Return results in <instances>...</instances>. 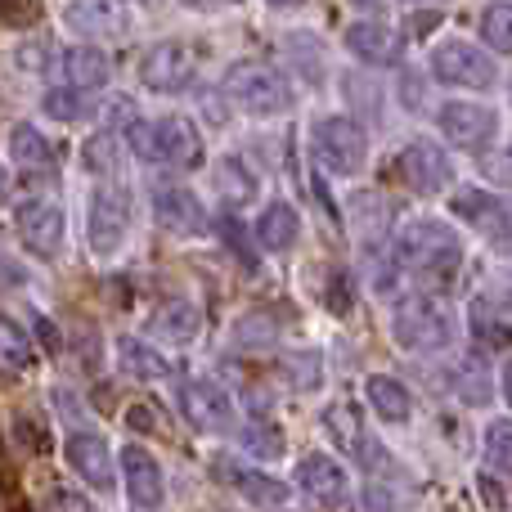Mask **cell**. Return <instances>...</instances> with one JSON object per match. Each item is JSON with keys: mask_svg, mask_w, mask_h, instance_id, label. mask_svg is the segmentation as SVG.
<instances>
[{"mask_svg": "<svg viewBox=\"0 0 512 512\" xmlns=\"http://www.w3.org/2000/svg\"><path fill=\"white\" fill-rule=\"evenodd\" d=\"M270 5H301V0H270Z\"/></svg>", "mask_w": 512, "mask_h": 512, "instance_id": "47", "label": "cell"}, {"mask_svg": "<svg viewBox=\"0 0 512 512\" xmlns=\"http://www.w3.org/2000/svg\"><path fill=\"white\" fill-rule=\"evenodd\" d=\"M81 162H86L90 176H108V171L117 167V140L108 131H95L81 144Z\"/></svg>", "mask_w": 512, "mask_h": 512, "instance_id": "30", "label": "cell"}, {"mask_svg": "<svg viewBox=\"0 0 512 512\" xmlns=\"http://www.w3.org/2000/svg\"><path fill=\"white\" fill-rule=\"evenodd\" d=\"M36 333H41L45 342H50V351H59V333H54V324H50V319H36Z\"/></svg>", "mask_w": 512, "mask_h": 512, "instance_id": "43", "label": "cell"}, {"mask_svg": "<svg viewBox=\"0 0 512 512\" xmlns=\"http://www.w3.org/2000/svg\"><path fill=\"white\" fill-rule=\"evenodd\" d=\"M477 230L486 234L499 252H512V203H499V198H495V207L486 212V221H481Z\"/></svg>", "mask_w": 512, "mask_h": 512, "instance_id": "33", "label": "cell"}, {"mask_svg": "<svg viewBox=\"0 0 512 512\" xmlns=\"http://www.w3.org/2000/svg\"><path fill=\"white\" fill-rule=\"evenodd\" d=\"M41 108L50 117H59V122H77V117H86L90 113V104H86V95L81 90H45V99H41Z\"/></svg>", "mask_w": 512, "mask_h": 512, "instance_id": "32", "label": "cell"}, {"mask_svg": "<svg viewBox=\"0 0 512 512\" xmlns=\"http://www.w3.org/2000/svg\"><path fill=\"white\" fill-rule=\"evenodd\" d=\"M63 77H68L72 90H99L113 77V63H108V54L95 50V45H72V50L63 54Z\"/></svg>", "mask_w": 512, "mask_h": 512, "instance_id": "20", "label": "cell"}, {"mask_svg": "<svg viewBox=\"0 0 512 512\" xmlns=\"http://www.w3.org/2000/svg\"><path fill=\"white\" fill-rule=\"evenodd\" d=\"M180 414H185L189 427H198V432H230L234 427L230 396H225L216 382H203V378L180 387Z\"/></svg>", "mask_w": 512, "mask_h": 512, "instance_id": "10", "label": "cell"}, {"mask_svg": "<svg viewBox=\"0 0 512 512\" xmlns=\"http://www.w3.org/2000/svg\"><path fill=\"white\" fill-rule=\"evenodd\" d=\"M432 72L441 81H450V86L481 90V86L495 81V59L481 54L477 45H468V41H445L441 50H436V59H432Z\"/></svg>", "mask_w": 512, "mask_h": 512, "instance_id": "9", "label": "cell"}, {"mask_svg": "<svg viewBox=\"0 0 512 512\" xmlns=\"http://www.w3.org/2000/svg\"><path fill=\"white\" fill-rule=\"evenodd\" d=\"M441 131H445V140L459 144V149H481V144H490V135H495V113L477 108V104H445Z\"/></svg>", "mask_w": 512, "mask_h": 512, "instance_id": "17", "label": "cell"}, {"mask_svg": "<svg viewBox=\"0 0 512 512\" xmlns=\"http://www.w3.org/2000/svg\"><path fill=\"white\" fill-rule=\"evenodd\" d=\"M216 180H221V189L230 194V203H248V198L256 194V180L243 171V162H234V158H225L221 162V171H216Z\"/></svg>", "mask_w": 512, "mask_h": 512, "instance_id": "34", "label": "cell"}, {"mask_svg": "<svg viewBox=\"0 0 512 512\" xmlns=\"http://www.w3.org/2000/svg\"><path fill=\"white\" fill-rule=\"evenodd\" d=\"M32 360H36L32 337H27L14 319L0 315V373H27Z\"/></svg>", "mask_w": 512, "mask_h": 512, "instance_id": "25", "label": "cell"}, {"mask_svg": "<svg viewBox=\"0 0 512 512\" xmlns=\"http://www.w3.org/2000/svg\"><path fill=\"white\" fill-rule=\"evenodd\" d=\"M481 36L490 41V50H512V5H486L481 14Z\"/></svg>", "mask_w": 512, "mask_h": 512, "instance_id": "31", "label": "cell"}, {"mask_svg": "<svg viewBox=\"0 0 512 512\" xmlns=\"http://www.w3.org/2000/svg\"><path fill=\"white\" fill-rule=\"evenodd\" d=\"M198 306L194 301H167V306H158V315H153V333L167 337V342H189V337L198 333Z\"/></svg>", "mask_w": 512, "mask_h": 512, "instance_id": "24", "label": "cell"}, {"mask_svg": "<svg viewBox=\"0 0 512 512\" xmlns=\"http://www.w3.org/2000/svg\"><path fill=\"white\" fill-rule=\"evenodd\" d=\"M436 23H441L436 14H414V18H409V32H414V36H432Z\"/></svg>", "mask_w": 512, "mask_h": 512, "instance_id": "40", "label": "cell"}, {"mask_svg": "<svg viewBox=\"0 0 512 512\" xmlns=\"http://www.w3.org/2000/svg\"><path fill=\"white\" fill-rule=\"evenodd\" d=\"M504 391H508V405H512V360H508V369H504Z\"/></svg>", "mask_w": 512, "mask_h": 512, "instance_id": "45", "label": "cell"}, {"mask_svg": "<svg viewBox=\"0 0 512 512\" xmlns=\"http://www.w3.org/2000/svg\"><path fill=\"white\" fill-rule=\"evenodd\" d=\"M324 423H328V432H333V441L342 445V450H364V427H360V414H355V405H346V400L328 405Z\"/></svg>", "mask_w": 512, "mask_h": 512, "instance_id": "27", "label": "cell"}, {"mask_svg": "<svg viewBox=\"0 0 512 512\" xmlns=\"http://www.w3.org/2000/svg\"><path fill=\"white\" fill-rule=\"evenodd\" d=\"M86 230H90V252L113 256L117 248H122L126 230H131V203H126L122 189H95Z\"/></svg>", "mask_w": 512, "mask_h": 512, "instance_id": "8", "label": "cell"}, {"mask_svg": "<svg viewBox=\"0 0 512 512\" xmlns=\"http://www.w3.org/2000/svg\"><path fill=\"white\" fill-rule=\"evenodd\" d=\"M256 239H261V248L283 252L292 239H297V212H292L288 203H274L270 212L261 216V225H256Z\"/></svg>", "mask_w": 512, "mask_h": 512, "instance_id": "26", "label": "cell"}, {"mask_svg": "<svg viewBox=\"0 0 512 512\" xmlns=\"http://www.w3.org/2000/svg\"><path fill=\"white\" fill-rule=\"evenodd\" d=\"M117 360H122V369L140 382H158L171 373L167 355H158L149 342H140V337H122V342H117Z\"/></svg>", "mask_w": 512, "mask_h": 512, "instance_id": "23", "label": "cell"}, {"mask_svg": "<svg viewBox=\"0 0 512 512\" xmlns=\"http://www.w3.org/2000/svg\"><path fill=\"white\" fill-rule=\"evenodd\" d=\"M454 391H459L468 405H486L490 400V373H486V364H481L477 355L459 360V369H454Z\"/></svg>", "mask_w": 512, "mask_h": 512, "instance_id": "28", "label": "cell"}, {"mask_svg": "<svg viewBox=\"0 0 512 512\" xmlns=\"http://www.w3.org/2000/svg\"><path fill=\"white\" fill-rule=\"evenodd\" d=\"M9 194V176H5V171H0V198H5Z\"/></svg>", "mask_w": 512, "mask_h": 512, "instance_id": "46", "label": "cell"}, {"mask_svg": "<svg viewBox=\"0 0 512 512\" xmlns=\"http://www.w3.org/2000/svg\"><path fill=\"white\" fill-rule=\"evenodd\" d=\"M450 337H454V324L441 301L414 297L396 310V342L409 346V351H441V346H450Z\"/></svg>", "mask_w": 512, "mask_h": 512, "instance_id": "4", "label": "cell"}, {"mask_svg": "<svg viewBox=\"0 0 512 512\" xmlns=\"http://www.w3.org/2000/svg\"><path fill=\"white\" fill-rule=\"evenodd\" d=\"M216 477H221L225 486H234L256 508H279L283 499H288V486H283V481L265 477V472H252V468H239L234 459H216Z\"/></svg>", "mask_w": 512, "mask_h": 512, "instance_id": "18", "label": "cell"}, {"mask_svg": "<svg viewBox=\"0 0 512 512\" xmlns=\"http://www.w3.org/2000/svg\"><path fill=\"white\" fill-rule=\"evenodd\" d=\"M153 216H158L162 230L180 234V239H194V234H203V225H207L203 203H198L189 189H180V185H158L153 189Z\"/></svg>", "mask_w": 512, "mask_h": 512, "instance_id": "14", "label": "cell"}, {"mask_svg": "<svg viewBox=\"0 0 512 512\" xmlns=\"http://www.w3.org/2000/svg\"><path fill=\"white\" fill-rule=\"evenodd\" d=\"M315 153L324 167H333L337 176H351V171L364 167L369 158V144H364V131L346 117H328V122L315 126Z\"/></svg>", "mask_w": 512, "mask_h": 512, "instance_id": "7", "label": "cell"}, {"mask_svg": "<svg viewBox=\"0 0 512 512\" xmlns=\"http://www.w3.org/2000/svg\"><path fill=\"white\" fill-rule=\"evenodd\" d=\"M225 95L256 117L283 113V108L292 104V90H288V81H283V72H274L270 63H256V59L234 63V68L225 72Z\"/></svg>", "mask_w": 512, "mask_h": 512, "instance_id": "3", "label": "cell"}, {"mask_svg": "<svg viewBox=\"0 0 512 512\" xmlns=\"http://www.w3.org/2000/svg\"><path fill=\"white\" fill-rule=\"evenodd\" d=\"M63 459H68V468L77 472L86 486L113 490V454H108L104 436H95V432H72L68 441H63Z\"/></svg>", "mask_w": 512, "mask_h": 512, "instance_id": "13", "label": "cell"}, {"mask_svg": "<svg viewBox=\"0 0 512 512\" xmlns=\"http://www.w3.org/2000/svg\"><path fill=\"white\" fill-rule=\"evenodd\" d=\"M194 72H198V54H194V45H185V41L153 45L140 63V81L149 90H158V95H176V90H185L189 81H194Z\"/></svg>", "mask_w": 512, "mask_h": 512, "instance_id": "6", "label": "cell"}, {"mask_svg": "<svg viewBox=\"0 0 512 512\" xmlns=\"http://www.w3.org/2000/svg\"><path fill=\"white\" fill-rule=\"evenodd\" d=\"M126 423H131L135 432H158V418H153L149 405H131L126 409Z\"/></svg>", "mask_w": 512, "mask_h": 512, "instance_id": "39", "label": "cell"}, {"mask_svg": "<svg viewBox=\"0 0 512 512\" xmlns=\"http://www.w3.org/2000/svg\"><path fill=\"white\" fill-rule=\"evenodd\" d=\"M185 5H194V9H221V5H234V0H185Z\"/></svg>", "mask_w": 512, "mask_h": 512, "instance_id": "44", "label": "cell"}, {"mask_svg": "<svg viewBox=\"0 0 512 512\" xmlns=\"http://www.w3.org/2000/svg\"><path fill=\"white\" fill-rule=\"evenodd\" d=\"M122 481H126V495L140 512H158L162 499H167V481H162V468L149 450L140 445H126L122 450Z\"/></svg>", "mask_w": 512, "mask_h": 512, "instance_id": "11", "label": "cell"}, {"mask_svg": "<svg viewBox=\"0 0 512 512\" xmlns=\"http://www.w3.org/2000/svg\"><path fill=\"white\" fill-rule=\"evenodd\" d=\"M396 261L405 265L418 283H450L463 252H459V239H454L441 221H418V225H409L405 239L396 243Z\"/></svg>", "mask_w": 512, "mask_h": 512, "instance_id": "1", "label": "cell"}, {"mask_svg": "<svg viewBox=\"0 0 512 512\" xmlns=\"http://www.w3.org/2000/svg\"><path fill=\"white\" fill-rule=\"evenodd\" d=\"M472 333H477L481 342H490V351L512 346V328L499 319V310L490 306V301H477V306H472Z\"/></svg>", "mask_w": 512, "mask_h": 512, "instance_id": "29", "label": "cell"}, {"mask_svg": "<svg viewBox=\"0 0 512 512\" xmlns=\"http://www.w3.org/2000/svg\"><path fill=\"white\" fill-rule=\"evenodd\" d=\"M14 225H18L23 248L32 256H41V261H54V256L63 252V207L50 203V198H27V203H18Z\"/></svg>", "mask_w": 512, "mask_h": 512, "instance_id": "5", "label": "cell"}, {"mask_svg": "<svg viewBox=\"0 0 512 512\" xmlns=\"http://www.w3.org/2000/svg\"><path fill=\"white\" fill-rule=\"evenodd\" d=\"M486 459L495 468L512 472V418H499V423L486 427Z\"/></svg>", "mask_w": 512, "mask_h": 512, "instance_id": "35", "label": "cell"}, {"mask_svg": "<svg viewBox=\"0 0 512 512\" xmlns=\"http://www.w3.org/2000/svg\"><path fill=\"white\" fill-rule=\"evenodd\" d=\"M477 486H481V495H486V504H490V508H504V495H499V486H495V481H490V477H481Z\"/></svg>", "mask_w": 512, "mask_h": 512, "instance_id": "42", "label": "cell"}, {"mask_svg": "<svg viewBox=\"0 0 512 512\" xmlns=\"http://www.w3.org/2000/svg\"><path fill=\"white\" fill-rule=\"evenodd\" d=\"M9 158H14V167H23V171H45L54 162V144L45 140L36 126L18 122V126H9Z\"/></svg>", "mask_w": 512, "mask_h": 512, "instance_id": "21", "label": "cell"}, {"mask_svg": "<svg viewBox=\"0 0 512 512\" xmlns=\"http://www.w3.org/2000/svg\"><path fill=\"white\" fill-rule=\"evenodd\" d=\"M450 207L463 216V221L481 225V221H486V212H490V207H495V198H490V194H481V189H459Z\"/></svg>", "mask_w": 512, "mask_h": 512, "instance_id": "36", "label": "cell"}, {"mask_svg": "<svg viewBox=\"0 0 512 512\" xmlns=\"http://www.w3.org/2000/svg\"><path fill=\"white\" fill-rule=\"evenodd\" d=\"M297 486L324 508L346 504V472L337 468L328 454H306V459L297 463Z\"/></svg>", "mask_w": 512, "mask_h": 512, "instance_id": "16", "label": "cell"}, {"mask_svg": "<svg viewBox=\"0 0 512 512\" xmlns=\"http://www.w3.org/2000/svg\"><path fill=\"white\" fill-rule=\"evenodd\" d=\"M364 391H369V405H373V414H378L382 423H405L409 409H414L409 391L400 387L396 378H387V373H373V378L364 382Z\"/></svg>", "mask_w": 512, "mask_h": 512, "instance_id": "22", "label": "cell"}, {"mask_svg": "<svg viewBox=\"0 0 512 512\" xmlns=\"http://www.w3.org/2000/svg\"><path fill=\"white\" fill-rule=\"evenodd\" d=\"M486 171L495 180H504V185H512V153H504V158H495V162H486Z\"/></svg>", "mask_w": 512, "mask_h": 512, "instance_id": "41", "label": "cell"}, {"mask_svg": "<svg viewBox=\"0 0 512 512\" xmlns=\"http://www.w3.org/2000/svg\"><path fill=\"white\" fill-rule=\"evenodd\" d=\"M400 176H405L409 189H418V194H441V189L450 185L454 167L432 140H418L400 153Z\"/></svg>", "mask_w": 512, "mask_h": 512, "instance_id": "15", "label": "cell"}, {"mask_svg": "<svg viewBox=\"0 0 512 512\" xmlns=\"http://www.w3.org/2000/svg\"><path fill=\"white\" fill-rule=\"evenodd\" d=\"M126 144L144 162H171V167H198L203 162V135L189 117H162V122H131Z\"/></svg>", "mask_w": 512, "mask_h": 512, "instance_id": "2", "label": "cell"}, {"mask_svg": "<svg viewBox=\"0 0 512 512\" xmlns=\"http://www.w3.org/2000/svg\"><path fill=\"white\" fill-rule=\"evenodd\" d=\"M346 50L355 59L369 63H396L400 59V36L387 23H351L346 27Z\"/></svg>", "mask_w": 512, "mask_h": 512, "instance_id": "19", "label": "cell"}, {"mask_svg": "<svg viewBox=\"0 0 512 512\" xmlns=\"http://www.w3.org/2000/svg\"><path fill=\"white\" fill-rule=\"evenodd\" d=\"M45 512H95V508H90V499H81L77 490L54 486L50 499H45Z\"/></svg>", "mask_w": 512, "mask_h": 512, "instance_id": "37", "label": "cell"}, {"mask_svg": "<svg viewBox=\"0 0 512 512\" xmlns=\"http://www.w3.org/2000/svg\"><path fill=\"white\" fill-rule=\"evenodd\" d=\"M63 23L81 36H126L131 27V5L126 0H72L63 9Z\"/></svg>", "mask_w": 512, "mask_h": 512, "instance_id": "12", "label": "cell"}, {"mask_svg": "<svg viewBox=\"0 0 512 512\" xmlns=\"http://www.w3.org/2000/svg\"><path fill=\"white\" fill-rule=\"evenodd\" d=\"M243 441H248L256 454H279V450H283V436L274 432V427H265V423L248 427V436H243Z\"/></svg>", "mask_w": 512, "mask_h": 512, "instance_id": "38", "label": "cell"}]
</instances>
